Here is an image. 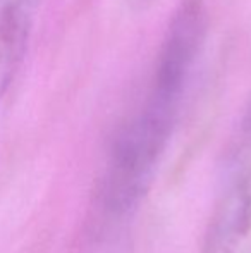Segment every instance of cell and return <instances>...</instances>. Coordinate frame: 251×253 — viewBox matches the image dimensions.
I'll use <instances>...</instances> for the list:
<instances>
[{
	"label": "cell",
	"mask_w": 251,
	"mask_h": 253,
	"mask_svg": "<svg viewBox=\"0 0 251 253\" xmlns=\"http://www.w3.org/2000/svg\"><path fill=\"white\" fill-rule=\"evenodd\" d=\"M251 238V164L227 177L212 212L203 253H241Z\"/></svg>",
	"instance_id": "obj_1"
},
{
	"label": "cell",
	"mask_w": 251,
	"mask_h": 253,
	"mask_svg": "<svg viewBox=\"0 0 251 253\" xmlns=\"http://www.w3.org/2000/svg\"><path fill=\"white\" fill-rule=\"evenodd\" d=\"M40 0H0V73L16 78Z\"/></svg>",
	"instance_id": "obj_2"
},
{
	"label": "cell",
	"mask_w": 251,
	"mask_h": 253,
	"mask_svg": "<svg viewBox=\"0 0 251 253\" xmlns=\"http://www.w3.org/2000/svg\"><path fill=\"white\" fill-rule=\"evenodd\" d=\"M127 2H129V5L133 7V9L146 10V9H150V7H153L155 3H158L160 0H127Z\"/></svg>",
	"instance_id": "obj_3"
}]
</instances>
